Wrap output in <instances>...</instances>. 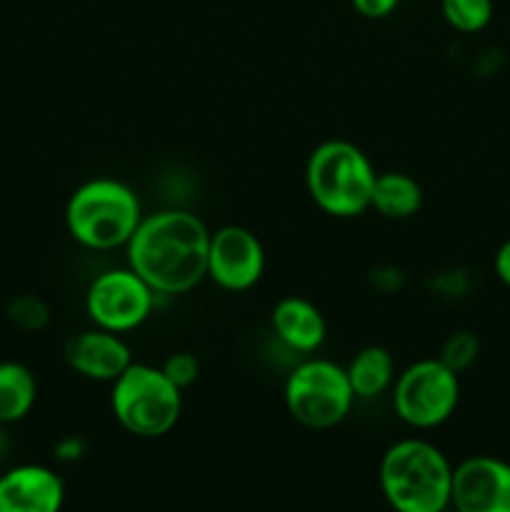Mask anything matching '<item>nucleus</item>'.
Instances as JSON below:
<instances>
[{
  "label": "nucleus",
  "instance_id": "1",
  "mask_svg": "<svg viewBox=\"0 0 510 512\" xmlns=\"http://www.w3.org/2000/svg\"><path fill=\"white\" fill-rule=\"evenodd\" d=\"M210 230L200 215L165 208L140 220L125 245V265L133 268L158 298H178L208 280Z\"/></svg>",
  "mask_w": 510,
  "mask_h": 512
},
{
  "label": "nucleus",
  "instance_id": "2",
  "mask_svg": "<svg viewBox=\"0 0 510 512\" xmlns=\"http://www.w3.org/2000/svg\"><path fill=\"white\" fill-rule=\"evenodd\" d=\"M143 218L140 195L128 183L108 175L80 183L65 203L68 235L93 253L125 250Z\"/></svg>",
  "mask_w": 510,
  "mask_h": 512
},
{
  "label": "nucleus",
  "instance_id": "3",
  "mask_svg": "<svg viewBox=\"0 0 510 512\" xmlns=\"http://www.w3.org/2000/svg\"><path fill=\"white\" fill-rule=\"evenodd\" d=\"M383 498L395 512H445L450 508L453 465L438 445L405 438L390 445L378 470Z\"/></svg>",
  "mask_w": 510,
  "mask_h": 512
},
{
  "label": "nucleus",
  "instance_id": "4",
  "mask_svg": "<svg viewBox=\"0 0 510 512\" xmlns=\"http://www.w3.org/2000/svg\"><path fill=\"white\" fill-rule=\"evenodd\" d=\"M375 178L378 170L373 160L363 148L343 138L315 145L305 163V190L310 200L333 218H358L368 213Z\"/></svg>",
  "mask_w": 510,
  "mask_h": 512
},
{
  "label": "nucleus",
  "instance_id": "5",
  "mask_svg": "<svg viewBox=\"0 0 510 512\" xmlns=\"http://www.w3.org/2000/svg\"><path fill=\"white\" fill-rule=\"evenodd\" d=\"M110 410L125 433L135 438H163L183 415V390L170 383L160 365L130 363L110 383Z\"/></svg>",
  "mask_w": 510,
  "mask_h": 512
},
{
  "label": "nucleus",
  "instance_id": "6",
  "mask_svg": "<svg viewBox=\"0 0 510 512\" xmlns=\"http://www.w3.org/2000/svg\"><path fill=\"white\" fill-rule=\"evenodd\" d=\"M285 410L308 430L338 428L355 405L345 365L328 358H303L283 385Z\"/></svg>",
  "mask_w": 510,
  "mask_h": 512
},
{
  "label": "nucleus",
  "instance_id": "7",
  "mask_svg": "<svg viewBox=\"0 0 510 512\" xmlns=\"http://www.w3.org/2000/svg\"><path fill=\"white\" fill-rule=\"evenodd\" d=\"M400 423L413 430H435L448 423L460 405V375L438 358L410 363L390 388Z\"/></svg>",
  "mask_w": 510,
  "mask_h": 512
},
{
  "label": "nucleus",
  "instance_id": "8",
  "mask_svg": "<svg viewBox=\"0 0 510 512\" xmlns=\"http://www.w3.org/2000/svg\"><path fill=\"white\" fill-rule=\"evenodd\" d=\"M158 293L133 268H108L90 280L85 290V313L95 328L110 333H133L153 315Z\"/></svg>",
  "mask_w": 510,
  "mask_h": 512
},
{
  "label": "nucleus",
  "instance_id": "9",
  "mask_svg": "<svg viewBox=\"0 0 510 512\" xmlns=\"http://www.w3.org/2000/svg\"><path fill=\"white\" fill-rule=\"evenodd\" d=\"M265 273V248L253 230L223 225L210 233L208 280L225 293L255 288Z\"/></svg>",
  "mask_w": 510,
  "mask_h": 512
},
{
  "label": "nucleus",
  "instance_id": "10",
  "mask_svg": "<svg viewBox=\"0 0 510 512\" xmlns=\"http://www.w3.org/2000/svg\"><path fill=\"white\" fill-rule=\"evenodd\" d=\"M450 508L455 512H510V463L473 455L453 468Z\"/></svg>",
  "mask_w": 510,
  "mask_h": 512
},
{
  "label": "nucleus",
  "instance_id": "11",
  "mask_svg": "<svg viewBox=\"0 0 510 512\" xmlns=\"http://www.w3.org/2000/svg\"><path fill=\"white\" fill-rule=\"evenodd\" d=\"M63 358L75 375L90 383H115L133 363V350L123 335L93 325L65 343Z\"/></svg>",
  "mask_w": 510,
  "mask_h": 512
},
{
  "label": "nucleus",
  "instance_id": "12",
  "mask_svg": "<svg viewBox=\"0 0 510 512\" xmlns=\"http://www.w3.org/2000/svg\"><path fill=\"white\" fill-rule=\"evenodd\" d=\"M65 483L48 465H15L0 475V512H60Z\"/></svg>",
  "mask_w": 510,
  "mask_h": 512
},
{
  "label": "nucleus",
  "instance_id": "13",
  "mask_svg": "<svg viewBox=\"0 0 510 512\" xmlns=\"http://www.w3.org/2000/svg\"><path fill=\"white\" fill-rule=\"evenodd\" d=\"M270 328L275 340L295 355L318 353L328 335V323L318 305L300 295H285L273 305Z\"/></svg>",
  "mask_w": 510,
  "mask_h": 512
},
{
  "label": "nucleus",
  "instance_id": "14",
  "mask_svg": "<svg viewBox=\"0 0 510 512\" xmlns=\"http://www.w3.org/2000/svg\"><path fill=\"white\" fill-rule=\"evenodd\" d=\"M355 400H375L388 393L398 375L395 355L383 345H365L345 365Z\"/></svg>",
  "mask_w": 510,
  "mask_h": 512
},
{
  "label": "nucleus",
  "instance_id": "15",
  "mask_svg": "<svg viewBox=\"0 0 510 512\" xmlns=\"http://www.w3.org/2000/svg\"><path fill=\"white\" fill-rule=\"evenodd\" d=\"M423 208V188L418 180L400 170L378 173L370 198V210L385 220H410Z\"/></svg>",
  "mask_w": 510,
  "mask_h": 512
},
{
  "label": "nucleus",
  "instance_id": "16",
  "mask_svg": "<svg viewBox=\"0 0 510 512\" xmlns=\"http://www.w3.org/2000/svg\"><path fill=\"white\" fill-rule=\"evenodd\" d=\"M38 400V380L28 365L0 360V425H15L30 415Z\"/></svg>",
  "mask_w": 510,
  "mask_h": 512
},
{
  "label": "nucleus",
  "instance_id": "17",
  "mask_svg": "<svg viewBox=\"0 0 510 512\" xmlns=\"http://www.w3.org/2000/svg\"><path fill=\"white\" fill-rule=\"evenodd\" d=\"M440 13L453 30L475 35L493 20V0H440Z\"/></svg>",
  "mask_w": 510,
  "mask_h": 512
},
{
  "label": "nucleus",
  "instance_id": "18",
  "mask_svg": "<svg viewBox=\"0 0 510 512\" xmlns=\"http://www.w3.org/2000/svg\"><path fill=\"white\" fill-rule=\"evenodd\" d=\"M480 355V340L473 330H453L448 338L440 345L438 360L443 365H448L453 373L463 375L465 370H470L475 365Z\"/></svg>",
  "mask_w": 510,
  "mask_h": 512
},
{
  "label": "nucleus",
  "instance_id": "19",
  "mask_svg": "<svg viewBox=\"0 0 510 512\" xmlns=\"http://www.w3.org/2000/svg\"><path fill=\"white\" fill-rule=\"evenodd\" d=\"M5 315L23 333H40L50 323L48 303L38 295H18V298H13L8 303Z\"/></svg>",
  "mask_w": 510,
  "mask_h": 512
},
{
  "label": "nucleus",
  "instance_id": "20",
  "mask_svg": "<svg viewBox=\"0 0 510 512\" xmlns=\"http://www.w3.org/2000/svg\"><path fill=\"white\" fill-rule=\"evenodd\" d=\"M160 370L165 373V378L173 385H178L180 390H188L190 385H195V380L200 378V363L193 353L188 350H178V353H170L163 360Z\"/></svg>",
  "mask_w": 510,
  "mask_h": 512
},
{
  "label": "nucleus",
  "instance_id": "21",
  "mask_svg": "<svg viewBox=\"0 0 510 512\" xmlns=\"http://www.w3.org/2000/svg\"><path fill=\"white\" fill-rule=\"evenodd\" d=\"M430 288L440 295V298H463L470 288V280L465 270H445L430 278Z\"/></svg>",
  "mask_w": 510,
  "mask_h": 512
},
{
  "label": "nucleus",
  "instance_id": "22",
  "mask_svg": "<svg viewBox=\"0 0 510 512\" xmlns=\"http://www.w3.org/2000/svg\"><path fill=\"white\" fill-rule=\"evenodd\" d=\"M370 285L380 293H398L405 285V275L395 265H378L375 270H370Z\"/></svg>",
  "mask_w": 510,
  "mask_h": 512
},
{
  "label": "nucleus",
  "instance_id": "23",
  "mask_svg": "<svg viewBox=\"0 0 510 512\" xmlns=\"http://www.w3.org/2000/svg\"><path fill=\"white\" fill-rule=\"evenodd\" d=\"M355 13L363 15L368 20H383L398 10L400 0H350Z\"/></svg>",
  "mask_w": 510,
  "mask_h": 512
},
{
  "label": "nucleus",
  "instance_id": "24",
  "mask_svg": "<svg viewBox=\"0 0 510 512\" xmlns=\"http://www.w3.org/2000/svg\"><path fill=\"white\" fill-rule=\"evenodd\" d=\"M85 448H88V445H85V440L80 438V435H65V438H60L58 443H55L53 455L60 463H75V460L83 458Z\"/></svg>",
  "mask_w": 510,
  "mask_h": 512
},
{
  "label": "nucleus",
  "instance_id": "25",
  "mask_svg": "<svg viewBox=\"0 0 510 512\" xmlns=\"http://www.w3.org/2000/svg\"><path fill=\"white\" fill-rule=\"evenodd\" d=\"M493 270H495V278H498L505 288H510V238L495 250Z\"/></svg>",
  "mask_w": 510,
  "mask_h": 512
}]
</instances>
